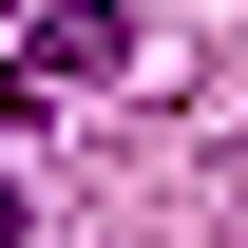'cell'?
I'll return each mask as SVG.
<instances>
[{
  "mask_svg": "<svg viewBox=\"0 0 248 248\" xmlns=\"http://www.w3.org/2000/svg\"><path fill=\"white\" fill-rule=\"evenodd\" d=\"M134 58H153L134 0H19V95H115Z\"/></svg>",
  "mask_w": 248,
  "mask_h": 248,
  "instance_id": "obj_1",
  "label": "cell"
},
{
  "mask_svg": "<svg viewBox=\"0 0 248 248\" xmlns=\"http://www.w3.org/2000/svg\"><path fill=\"white\" fill-rule=\"evenodd\" d=\"M0 229H19V172H0Z\"/></svg>",
  "mask_w": 248,
  "mask_h": 248,
  "instance_id": "obj_2",
  "label": "cell"
}]
</instances>
